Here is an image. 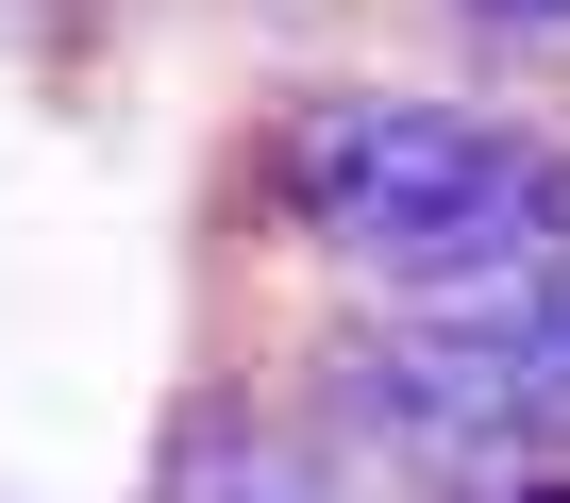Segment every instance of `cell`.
<instances>
[{"instance_id": "cell-1", "label": "cell", "mask_w": 570, "mask_h": 503, "mask_svg": "<svg viewBox=\"0 0 570 503\" xmlns=\"http://www.w3.org/2000/svg\"><path fill=\"white\" fill-rule=\"evenodd\" d=\"M285 201H303V235L403 269L420 319H503L570 269V168L453 101H303L285 118Z\"/></svg>"}, {"instance_id": "cell-2", "label": "cell", "mask_w": 570, "mask_h": 503, "mask_svg": "<svg viewBox=\"0 0 570 503\" xmlns=\"http://www.w3.org/2000/svg\"><path fill=\"white\" fill-rule=\"evenodd\" d=\"M453 336H487V353H503L520 436H570V269H553L537 303H503V319H453Z\"/></svg>"}, {"instance_id": "cell-3", "label": "cell", "mask_w": 570, "mask_h": 503, "mask_svg": "<svg viewBox=\"0 0 570 503\" xmlns=\"http://www.w3.org/2000/svg\"><path fill=\"white\" fill-rule=\"evenodd\" d=\"M168 503H336V470H320L303 436H202V453L168 470Z\"/></svg>"}, {"instance_id": "cell-4", "label": "cell", "mask_w": 570, "mask_h": 503, "mask_svg": "<svg viewBox=\"0 0 570 503\" xmlns=\"http://www.w3.org/2000/svg\"><path fill=\"white\" fill-rule=\"evenodd\" d=\"M453 18H487V34H570V0H453Z\"/></svg>"}]
</instances>
